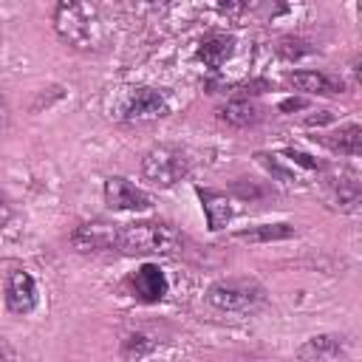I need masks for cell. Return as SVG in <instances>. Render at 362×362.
Listing matches in <instances>:
<instances>
[{"mask_svg":"<svg viewBox=\"0 0 362 362\" xmlns=\"http://www.w3.org/2000/svg\"><path fill=\"white\" fill-rule=\"evenodd\" d=\"M119 223L113 221H85L71 232V243L79 252H110L116 246Z\"/></svg>","mask_w":362,"mask_h":362,"instance_id":"9c48e42d","label":"cell"},{"mask_svg":"<svg viewBox=\"0 0 362 362\" xmlns=\"http://www.w3.org/2000/svg\"><path fill=\"white\" fill-rule=\"evenodd\" d=\"M260 167H266L277 181H286V184H294L297 181V173L291 167H286V158H280L277 153H257L255 156Z\"/></svg>","mask_w":362,"mask_h":362,"instance_id":"d6986e66","label":"cell"},{"mask_svg":"<svg viewBox=\"0 0 362 362\" xmlns=\"http://www.w3.org/2000/svg\"><path fill=\"white\" fill-rule=\"evenodd\" d=\"M102 195H105V204L116 212H147V209H153V198L122 175L105 178Z\"/></svg>","mask_w":362,"mask_h":362,"instance_id":"52a82bcc","label":"cell"},{"mask_svg":"<svg viewBox=\"0 0 362 362\" xmlns=\"http://www.w3.org/2000/svg\"><path fill=\"white\" fill-rule=\"evenodd\" d=\"M54 31L74 51H102L110 40L107 20L96 3H76V0L57 3Z\"/></svg>","mask_w":362,"mask_h":362,"instance_id":"6da1fadb","label":"cell"},{"mask_svg":"<svg viewBox=\"0 0 362 362\" xmlns=\"http://www.w3.org/2000/svg\"><path fill=\"white\" fill-rule=\"evenodd\" d=\"M297 229L291 223H257V226H249V229H238L235 232V240H249V243H272V240H288L294 238Z\"/></svg>","mask_w":362,"mask_h":362,"instance_id":"e0dca14e","label":"cell"},{"mask_svg":"<svg viewBox=\"0 0 362 362\" xmlns=\"http://www.w3.org/2000/svg\"><path fill=\"white\" fill-rule=\"evenodd\" d=\"M314 139H320V144H325L328 150H334L339 156H359L362 153V127L356 122L342 124V127H337L325 136H314Z\"/></svg>","mask_w":362,"mask_h":362,"instance_id":"2e32d148","label":"cell"},{"mask_svg":"<svg viewBox=\"0 0 362 362\" xmlns=\"http://www.w3.org/2000/svg\"><path fill=\"white\" fill-rule=\"evenodd\" d=\"M232 54H235V37L223 31H209L206 37L198 40V48H195V57L212 71L223 68L232 59Z\"/></svg>","mask_w":362,"mask_h":362,"instance_id":"7c38bea8","label":"cell"},{"mask_svg":"<svg viewBox=\"0 0 362 362\" xmlns=\"http://www.w3.org/2000/svg\"><path fill=\"white\" fill-rule=\"evenodd\" d=\"M218 119H221L226 127L240 130V127L257 124V122L263 119V107H260L257 102H252V99H232V102H226V105L218 107Z\"/></svg>","mask_w":362,"mask_h":362,"instance_id":"9a60e30c","label":"cell"},{"mask_svg":"<svg viewBox=\"0 0 362 362\" xmlns=\"http://www.w3.org/2000/svg\"><path fill=\"white\" fill-rule=\"evenodd\" d=\"M189 173V156L187 150L175 144H156L141 156V175L158 189L175 187Z\"/></svg>","mask_w":362,"mask_h":362,"instance_id":"277c9868","label":"cell"},{"mask_svg":"<svg viewBox=\"0 0 362 362\" xmlns=\"http://www.w3.org/2000/svg\"><path fill=\"white\" fill-rule=\"evenodd\" d=\"M3 294H6V308H8L11 314H20V317L31 314V311L37 308V303H40L37 283H34V277H31L28 272H23V269H14V272L8 274Z\"/></svg>","mask_w":362,"mask_h":362,"instance_id":"30bf717a","label":"cell"},{"mask_svg":"<svg viewBox=\"0 0 362 362\" xmlns=\"http://www.w3.org/2000/svg\"><path fill=\"white\" fill-rule=\"evenodd\" d=\"M322 195L334 209L354 212L362 204V181L354 167H334L322 175Z\"/></svg>","mask_w":362,"mask_h":362,"instance_id":"5b68a950","label":"cell"},{"mask_svg":"<svg viewBox=\"0 0 362 362\" xmlns=\"http://www.w3.org/2000/svg\"><path fill=\"white\" fill-rule=\"evenodd\" d=\"M6 356H8V348H6V342H3V339H0V362H3V359H6Z\"/></svg>","mask_w":362,"mask_h":362,"instance_id":"cb8c5ba5","label":"cell"},{"mask_svg":"<svg viewBox=\"0 0 362 362\" xmlns=\"http://www.w3.org/2000/svg\"><path fill=\"white\" fill-rule=\"evenodd\" d=\"M195 195L201 201V209H204L209 232H221L232 221V201H229V195L221 192V189H209V187H195Z\"/></svg>","mask_w":362,"mask_h":362,"instance_id":"4fadbf2b","label":"cell"},{"mask_svg":"<svg viewBox=\"0 0 362 362\" xmlns=\"http://www.w3.org/2000/svg\"><path fill=\"white\" fill-rule=\"evenodd\" d=\"M345 337L342 334H314L297 348V359L303 362H320V359H337L345 354Z\"/></svg>","mask_w":362,"mask_h":362,"instance_id":"5bb4252c","label":"cell"},{"mask_svg":"<svg viewBox=\"0 0 362 362\" xmlns=\"http://www.w3.org/2000/svg\"><path fill=\"white\" fill-rule=\"evenodd\" d=\"M156 348H158V339L150 337L147 331H133V334H127V337L122 339V356L130 359V362H136V359L153 354Z\"/></svg>","mask_w":362,"mask_h":362,"instance_id":"ac0fdd59","label":"cell"},{"mask_svg":"<svg viewBox=\"0 0 362 362\" xmlns=\"http://www.w3.org/2000/svg\"><path fill=\"white\" fill-rule=\"evenodd\" d=\"M170 113V102L167 96L158 90V88H133L124 99V107H122V116L127 122H144V119H158V116H167Z\"/></svg>","mask_w":362,"mask_h":362,"instance_id":"ba28073f","label":"cell"},{"mask_svg":"<svg viewBox=\"0 0 362 362\" xmlns=\"http://www.w3.org/2000/svg\"><path fill=\"white\" fill-rule=\"evenodd\" d=\"M305 102L303 99H286V102H280V110H297V107H303Z\"/></svg>","mask_w":362,"mask_h":362,"instance_id":"603a6c76","label":"cell"},{"mask_svg":"<svg viewBox=\"0 0 362 362\" xmlns=\"http://www.w3.org/2000/svg\"><path fill=\"white\" fill-rule=\"evenodd\" d=\"M124 291L136 300V303H144V305H153V303H161L170 291V283H167V274L156 266V263H141L139 269H133L127 277H124Z\"/></svg>","mask_w":362,"mask_h":362,"instance_id":"8992f818","label":"cell"},{"mask_svg":"<svg viewBox=\"0 0 362 362\" xmlns=\"http://www.w3.org/2000/svg\"><path fill=\"white\" fill-rule=\"evenodd\" d=\"M11 218H14V204H11V198L0 189V229H6V226L11 223Z\"/></svg>","mask_w":362,"mask_h":362,"instance_id":"7402d4cb","label":"cell"},{"mask_svg":"<svg viewBox=\"0 0 362 362\" xmlns=\"http://www.w3.org/2000/svg\"><path fill=\"white\" fill-rule=\"evenodd\" d=\"M286 82L294 90H303L308 96H334V93L345 90L342 79H337L331 74H322V71H291V74H286Z\"/></svg>","mask_w":362,"mask_h":362,"instance_id":"8fae6325","label":"cell"},{"mask_svg":"<svg viewBox=\"0 0 362 362\" xmlns=\"http://www.w3.org/2000/svg\"><path fill=\"white\" fill-rule=\"evenodd\" d=\"M113 249H119L122 255L175 257L184 249V235L170 221H133V223H119Z\"/></svg>","mask_w":362,"mask_h":362,"instance_id":"7a4b0ae2","label":"cell"},{"mask_svg":"<svg viewBox=\"0 0 362 362\" xmlns=\"http://www.w3.org/2000/svg\"><path fill=\"white\" fill-rule=\"evenodd\" d=\"M280 156H286V161H288L291 167H303V170H320V167H322L314 156H308V153H303V150H294V147H286Z\"/></svg>","mask_w":362,"mask_h":362,"instance_id":"44dd1931","label":"cell"},{"mask_svg":"<svg viewBox=\"0 0 362 362\" xmlns=\"http://www.w3.org/2000/svg\"><path fill=\"white\" fill-rule=\"evenodd\" d=\"M206 303L229 314H252L266 305V288L255 277H221L206 288Z\"/></svg>","mask_w":362,"mask_h":362,"instance_id":"3957f363","label":"cell"},{"mask_svg":"<svg viewBox=\"0 0 362 362\" xmlns=\"http://www.w3.org/2000/svg\"><path fill=\"white\" fill-rule=\"evenodd\" d=\"M314 48L308 45V40H303V37H283L280 42H277V54L283 57V59H300V57H305V54H311Z\"/></svg>","mask_w":362,"mask_h":362,"instance_id":"ffe728a7","label":"cell"}]
</instances>
